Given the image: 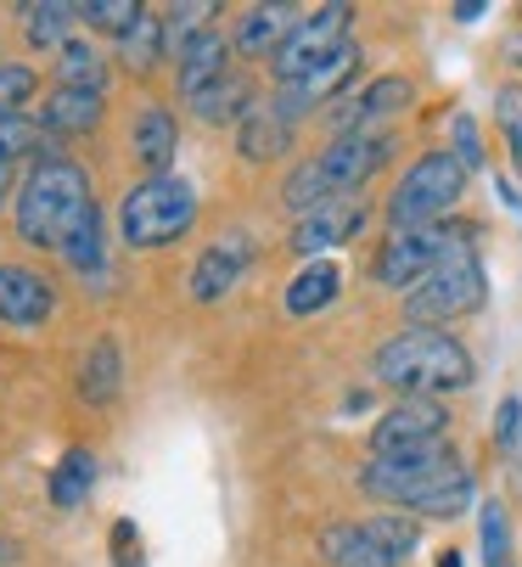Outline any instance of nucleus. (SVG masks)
<instances>
[{"mask_svg":"<svg viewBox=\"0 0 522 567\" xmlns=\"http://www.w3.org/2000/svg\"><path fill=\"white\" fill-rule=\"evenodd\" d=\"M360 45H348V51H337L326 68H315L309 79H298V85H282V96H276V107L287 113V118H298V113H309V107H320V102H331L337 91H348L355 85V73H360Z\"/></svg>","mask_w":522,"mask_h":567,"instance_id":"dca6fc26","label":"nucleus"},{"mask_svg":"<svg viewBox=\"0 0 522 567\" xmlns=\"http://www.w3.org/2000/svg\"><path fill=\"white\" fill-rule=\"evenodd\" d=\"M163 51H168L163 18H141V23L119 40V56H124V68H135V73H152V68L163 62Z\"/></svg>","mask_w":522,"mask_h":567,"instance_id":"cd10ccee","label":"nucleus"},{"mask_svg":"<svg viewBox=\"0 0 522 567\" xmlns=\"http://www.w3.org/2000/svg\"><path fill=\"white\" fill-rule=\"evenodd\" d=\"M298 23H304V18H298L293 7H253V12H242L231 45H236L242 56H276V51L293 40Z\"/></svg>","mask_w":522,"mask_h":567,"instance_id":"aec40b11","label":"nucleus"},{"mask_svg":"<svg viewBox=\"0 0 522 567\" xmlns=\"http://www.w3.org/2000/svg\"><path fill=\"white\" fill-rule=\"evenodd\" d=\"M91 483H96V461H91V450H68V455L57 461V472H51V506L73 512L84 495H91Z\"/></svg>","mask_w":522,"mask_h":567,"instance_id":"a878e982","label":"nucleus"},{"mask_svg":"<svg viewBox=\"0 0 522 567\" xmlns=\"http://www.w3.org/2000/svg\"><path fill=\"white\" fill-rule=\"evenodd\" d=\"M225 73H231V40H225L219 29L197 34L181 56H174V85H181V102L203 96L208 85H219Z\"/></svg>","mask_w":522,"mask_h":567,"instance_id":"f3484780","label":"nucleus"},{"mask_svg":"<svg viewBox=\"0 0 522 567\" xmlns=\"http://www.w3.org/2000/svg\"><path fill=\"white\" fill-rule=\"evenodd\" d=\"M40 146V124L29 113H0V169H18V157Z\"/></svg>","mask_w":522,"mask_h":567,"instance_id":"7c9ffc66","label":"nucleus"},{"mask_svg":"<svg viewBox=\"0 0 522 567\" xmlns=\"http://www.w3.org/2000/svg\"><path fill=\"white\" fill-rule=\"evenodd\" d=\"M421 545V523L410 512H382L366 523H331L320 534V556L331 567H405Z\"/></svg>","mask_w":522,"mask_h":567,"instance_id":"0eeeda50","label":"nucleus"},{"mask_svg":"<svg viewBox=\"0 0 522 567\" xmlns=\"http://www.w3.org/2000/svg\"><path fill=\"white\" fill-rule=\"evenodd\" d=\"M483 561L489 567H511V517L500 501H483Z\"/></svg>","mask_w":522,"mask_h":567,"instance_id":"2f4dec72","label":"nucleus"},{"mask_svg":"<svg viewBox=\"0 0 522 567\" xmlns=\"http://www.w3.org/2000/svg\"><path fill=\"white\" fill-rule=\"evenodd\" d=\"M57 85H68V91H108V56L91 45V40H68L62 51H57Z\"/></svg>","mask_w":522,"mask_h":567,"instance_id":"5701e85b","label":"nucleus"},{"mask_svg":"<svg viewBox=\"0 0 522 567\" xmlns=\"http://www.w3.org/2000/svg\"><path fill=\"white\" fill-rule=\"evenodd\" d=\"M439 567H461V550H444V556H439Z\"/></svg>","mask_w":522,"mask_h":567,"instance_id":"58836bf2","label":"nucleus"},{"mask_svg":"<svg viewBox=\"0 0 522 567\" xmlns=\"http://www.w3.org/2000/svg\"><path fill=\"white\" fill-rule=\"evenodd\" d=\"M102 208H96V192H91V175H84L73 157H40L29 169L23 192H18V236L34 241V248H68V241L96 225Z\"/></svg>","mask_w":522,"mask_h":567,"instance_id":"f03ea898","label":"nucleus"},{"mask_svg":"<svg viewBox=\"0 0 522 567\" xmlns=\"http://www.w3.org/2000/svg\"><path fill=\"white\" fill-rule=\"evenodd\" d=\"M186 107H192L197 118H208V124H242L247 107H253V91H247V79H242V73H225L219 85H208V91L192 96Z\"/></svg>","mask_w":522,"mask_h":567,"instance_id":"393cba45","label":"nucleus"},{"mask_svg":"<svg viewBox=\"0 0 522 567\" xmlns=\"http://www.w3.org/2000/svg\"><path fill=\"white\" fill-rule=\"evenodd\" d=\"M494 192H500V203H505V208H516V214H522V197H516V186H505V181H494Z\"/></svg>","mask_w":522,"mask_h":567,"instance_id":"4c0bfd02","label":"nucleus"},{"mask_svg":"<svg viewBox=\"0 0 522 567\" xmlns=\"http://www.w3.org/2000/svg\"><path fill=\"white\" fill-rule=\"evenodd\" d=\"M34 68H23V62H7L0 68V113H23V102L34 96Z\"/></svg>","mask_w":522,"mask_h":567,"instance_id":"72a5a7b5","label":"nucleus"},{"mask_svg":"<svg viewBox=\"0 0 522 567\" xmlns=\"http://www.w3.org/2000/svg\"><path fill=\"white\" fill-rule=\"evenodd\" d=\"M366 230V203L360 197H337V203H320L309 214H298L293 225V254H304L315 265V254H331L342 241H355Z\"/></svg>","mask_w":522,"mask_h":567,"instance_id":"f8f14e48","label":"nucleus"},{"mask_svg":"<svg viewBox=\"0 0 522 567\" xmlns=\"http://www.w3.org/2000/svg\"><path fill=\"white\" fill-rule=\"evenodd\" d=\"M214 18V7H208V0H192V7H168L163 12V40H168V56H181L197 34H208L203 23Z\"/></svg>","mask_w":522,"mask_h":567,"instance_id":"c85d7f7f","label":"nucleus"},{"mask_svg":"<svg viewBox=\"0 0 522 567\" xmlns=\"http://www.w3.org/2000/svg\"><path fill=\"white\" fill-rule=\"evenodd\" d=\"M461 254H467V230L450 225V219L444 225H427V230H393L382 241V254H377V281L410 292L416 281H427L439 265H450Z\"/></svg>","mask_w":522,"mask_h":567,"instance_id":"1a4fd4ad","label":"nucleus"},{"mask_svg":"<svg viewBox=\"0 0 522 567\" xmlns=\"http://www.w3.org/2000/svg\"><path fill=\"white\" fill-rule=\"evenodd\" d=\"M450 444V411L444 399H399L388 416L371 427V461H405V455H432Z\"/></svg>","mask_w":522,"mask_h":567,"instance_id":"9d476101","label":"nucleus"},{"mask_svg":"<svg viewBox=\"0 0 522 567\" xmlns=\"http://www.w3.org/2000/svg\"><path fill=\"white\" fill-rule=\"evenodd\" d=\"M494 444H500V455H522V399H505V404H500Z\"/></svg>","mask_w":522,"mask_h":567,"instance_id":"f704fd0d","label":"nucleus"},{"mask_svg":"<svg viewBox=\"0 0 522 567\" xmlns=\"http://www.w3.org/2000/svg\"><path fill=\"white\" fill-rule=\"evenodd\" d=\"M377 382L405 399H444L472 388V354L444 327H405L377 349Z\"/></svg>","mask_w":522,"mask_h":567,"instance_id":"7ed1b4c3","label":"nucleus"},{"mask_svg":"<svg viewBox=\"0 0 522 567\" xmlns=\"http://www.w3.org/2000/svg\"><path fill=\"white\" fill-rule=\"evenodd\" d=\"M247 265H253V241H247V236L214 241V248H203L197 265H192V298H197V303H219V298L247 276Z\"/></svg>","mask_w":522,"mask_h":567,"instance_id":"2eb2a0df","label":"nucleus"},{"mask_svg":"<svg viewBox=\"0 0 522 567\" xmlns=\"http://www.w3.org/2000/svg\"><path fill=\"white\" fill-rule=\"evenodd\" d=\"M7 186H12V169H0V197H7Z\"/></svg>","mask_w":522,"mask_h":567,"instance_id":"ea45409f","label":"nucleus"},{"mask_svg":"<svg viewBox=\"0 0 522 567\" xmlns=\"http://www.w3.org/2000/svg\"><path fill=\"white\" fill-rule=\"evenodd\" d=\"M456 157L467 164V175L483 169V141H478V124H472L467 113H456Z\"/></svg>","mask_w":522,"mask_h":567,"instance_id":"c9c22d12","label":"nucleus"},{"mask_svg":"<svg viewBox=\"0 0 522 567\" xmlns=\"http://www.w3.org/2000/svg\"><path fill=\"white\" fill-rule=\"evenodd\" d=\"M483 298H489L483 265H478V254H461L405 292V315H410V327H444V320L478 315Z\"/></svg>","mask_w":522,"mask_h":567,"instance_id":"6e6552de","label":"nucleus"},{"mask_svg":"<svg viewBox=\"0 0 522 567\" xmlns=\"http://www.w3.org/2000/svg\"><path fill=\"white\" fill-rule=\"evenodd\" d=\"M57 292L29 265H0V327H45Z\"/></svg>","mask_w":522,"mask_h":567,"instance_id":"4468645a","label":"nucleus"},{"mask_svg":"<svg viewBox=\"0 0 522 567\" xmlns=\"http://www.w3.org/2000/svg\"><path fill=\"white\" fill-rule=\"evenodd\" d=\"M79 12V23H91V29H102V34H130L146 12L135 7V0H91V7H73Z\"/></svg>","mask_w":522,"mask_h":567,"instance_id":"c756f323","label":"nucleus"},{"mask_svg":"<svg viewBox=\"0 0 522 567\" xmlns=\"http://www.w3.org/2000/svg\"><path fill=\"white\" fill-rule=\"evenodd\" d=\"M79 12L73 7H62V0H45V7H23V23H29V45L34 51H62L73 34H68V23H73Z\"/></svg>","mask_w":522,"mask_h":567,"instance_id":"bb28decb","label":"nucleus"},{"mask_svg":"<svg viewBox=\"0 0 522 567\" xmlns=\"http://www.w3.org/2000/svg\"><path fill=\"white\" fill-rule=\"evenodd\" d=\"M467 197V164L456 152H427L405 169V181L388 197V225L393 230H427V225H444L450 208Z\"/></svg>","mask_w":522,"mask_h":567,"instance_id":"423d86ee","label":"nucleus"},{"mask_svg":"<svg viewBox=\"0 0 522 567\" xmlns=\"http://www.w3.org/2000/svg\"><path fill=\"white\" fill-rule=\"evenodd\" d=\"M337 287H342V276H337V265L331 259H315V265H304L298 276H293V287H287V315H320L331 298H337Z\"/></svg>","mask_w":522,"mask_h":567,"instance_id":"b1692460","label":"nucleus"},{"mask_svg":"<svg viewBox=\"0 0 522 567\" xmlns=\"http://www.w3.org/2000/svg\"><path fill=\"white\" fill-rule=\"evenodd\" d=\"M393 157V141L388 135H337L320 157L298 164V175L287 181V208L309 214L320 203H337V197H360V186Z\"/></svg>","mask_w":522,"mask_h":567,"instance_id":"20e7f679","label":"nucleus"},{"mask_svg":"<svg viewBox=\"0 0 522 567\" xmlns=\"http://www.w3.org/2000/svg\"><path fill=\"white\" fill-rule=\"evenodd\" d=\"M348 23H355V12H348V7H320V12H309V18L293 29V40L276 51V85H298V79H309L315 68H326L337 51L355 45V40H348Z\"/></svg>","mask_w":522,"mask_h":567,"instance_id":"9b49d317","label":"nucleus"},{"mask_svg":"<svg viewBox=\"0 0 522 567\" xmlns=\"http://www.w3.org/2000/svg\"><path fill=\"white\" fill-rule=\"evenodd\" d=\"M494 118H500L505 146H511V164H516V175H522V85H500V96H494Z\"/></svg>","mask_w":522,"mask_h":567,"instance_id":"473e14b6","label":"nucleus"},{"mask_svg":"<svg viewBox=\"0 0 522 567\" xmlns=\"http://www.w3.org/2000/svg\"><path fill=\"white\" fill-rule=\"evenodd\" d=\"M478 18H489L483 0H467V7H456V23H478Z\"/></svg>","mask_w":522,"mask_h":567,"instance_id":"e433bc0d","label":"nucleus"},{"mask_svg":"<svg viewBox=\"0 0 522 567\" xmlns=\"http://www.w3.org/2000/svg\"><path fill=\"white\" fill-rule=\"evenodd\" d=\"M40 124L57 130V135H84V130L102 124V96H96V91H68V85H57V91L45 96Z\"/></svg>","mask_w":522,"mask_h":567,"instance_id":"4be33fe9","label":"nucleus"},{"mask_svg":"<svg viewBox=\"0 0 522 567\" xmlns=\"http://www.w3.org/2000/svg\"><path fill=\"white\" fill-rule=\"evenodd\" d=\"M236 146H242V157L247 164H270V157H282L287 146H293V118L270 102V107H247V118L236 124Z\"/></svg>","mask_w":522,"mask_h":567,"instance_id":"6ab92c4d","label":"nucleus"},{"mask_svg":"<svg viewBox=\"0 0 522 567\" xmlns=\"http://www.w3.org/2000/svg\"><path fill=\"white\" fill-rule=\"evenodd\" d=\"M360 489L393 512L410 517H461L472 506V472L461 466L456 444L432 455H405V461H366Z\"/></svg>","mask_w":522,"mask_h":567,"instance_id":"f257e3e1","label":"nucleus"},{"mask_svg":"<svg viewBox=\"0 0 522 567\" xmlns=\"http://www.w3.org/2000/svg\"><path fill=\"white\" fill-rule=\"evenodd\" d=\"M124 388V360H119V338H96L91 354L79 365V399L84 404H108Z\"/></svg>","mask_w":522,"mask_h":567,"instance_id":"412c9836","label":"nucleus"},{"mask_svg":"<svg viewBox=\"0 0 522 567\" xmlns=\"http://www.w3.org/2000/svg\"><path fill=\"white\" fill-rule=\"evenodd\" d=\"M410 102H416L410 79H405V73H382V79H371L360 96H348V102L331 113V130H337V135H371V124L399 118Z\"/></svg>","mask_w":522,"mask_h":567,"instance_id":"ddd939ff","label":"nucleus"},{"mask_svg":"<svg viewBox=\"0 0 522 567\" xmlns=\"http://www.w3.org/2000/svg\"><path fill=\"white\" fill-rule=\"evenodd\" d=\"M130 146H135V164H146V181H157L181 152V124H174L168 107H141L130 124Z\"/></svg>","mask_w":522,"mask_h":567,"instance_id":"a211bd4d","label":"nucleus"},{"mask_svg":"<svg viewBox=\"0 0 522 567\" xmlns=\"http://www.w3.org/2000/svg\"><path fill=\"white\" fill-rule=\"evenodd\" d=\"M192 225H197V192L186 181H174V175L141 181L119 203V236L130 241L135 254L168 248V241L192 236Z\"/></svg>","mask_w":522,"mask_h":567,"instance_id":"39448f33","label":"nucleus"}]
</instances>
